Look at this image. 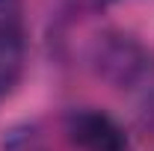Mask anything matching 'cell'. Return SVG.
I'll return each mask as SVG.
<instances>
[{
    "label": "cell",
    "mask_w": 154,
    "mask_h": 151,
    "mask_svg": "<svg viewBox=\"0 0 154 151\" xmlns=\"http://www.w3.org/2000/svg\"><path fill=\"white\" fill-rule=\"evenodd\" d=\"M89 62L95 74L110 83L131 104L139 128H154V51L134 33L107 30L92 42Z\"/></svg>",
    "instance_id": "cell-1"
},
{
    "label": "cell",
    "mask_w": 154,
    "mask_h": 151,
    "mask_svg": "<svg viewBox=\"0 0 154 151\" xmlns=\"http://www.w3.org/2000/svg\"><path fill=\"white\" fill-rule=\"evenodd\" d=\"M62 133L77 151H128V133L98 107H74L62 116Z\"/></svg>",
    "instance_id": "cell-2"
},
{
    "label": "cell",
    "mask_w": 154,
    "mask_h": 151,
    "mask_svg": "<svg viewBox=\"0 0 154 151\" xmlns=\"http://www.w3.org/2000/svg\"><path fill=\"white\" fill-rule=\"evenodd\" d=\"M27 57V30L21 0H0V101L18 86Z\"/></svg>",
    "instance_id": "cell-3"
},
{
    "label": "cell",
    "mask_w": 154,
    "mask_h": 151,
    "mask_svg": "<svg viewBox=\"0 0 154 151\" xmlns=\"http://www.w3.org/2000/svg\"><path fill=\"white\" fill-rule=\"evenodd\" d=\"M3 151H51L36 125H18L3 136Z\"/></svg>",
    "instance_id": "cell-4"
},
{
    "label": "cell",
    "mask_w": 154,
    "mask_h": 151,
    "mask_svg": "<svg viewBox=\"0 0 154 151\" xmlns=\"http://www.w3.org/2000/svg\"><path fill=\"white\" fill-rule=\"evenodd\" d=\"M110 3H122V0H98V6H110Z\"/></svg>",
    "instance_id": "cell-5"
}]
</instances>
